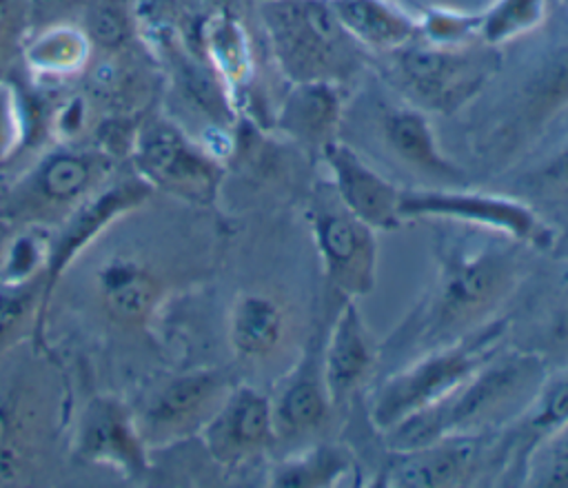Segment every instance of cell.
<instances>
[{"label":"cell","instance_id":"cell-27","mask_svg":"<svg viewBox=\"0 0 568 488\" xmlns=\"http://www.w3.org/2000/svg\"><path fill=\"white\" fill-rule=\"evenodd\" d=\"M546 342L548 348L541 350L548 359V355H557V353H568V288L566 293L559 297L557 306L550 313V322L546 328Z\"/></svg>","mask_w":568,"mask_h":488},{"label":"cell","instance_id":"cell-26","mask_svg":"<svg viewBox=\"0 0 568 488\" xmlns=\"http://www.w3.org/2000/svg\"><path fill=\"white\" fill-rule=\"evenodd\" d=\"M120 202H122V197H118V195H104V197H102L100 202H95L82 217H78L73 231H71V233L67 235V240H64V246H62L60 255L64 257L67 253H71L89 233H93V228H95L102 220H106V217L120 206Z\"/></svg>","mask_w":568,"mask_h":488},{"label":"cell","instance_id":"cell-7","mask_svg":"<svg viewBox=\"0 0 568 488\" xmlns=\"http://www.w3.org/2000/svg\"><path fill=\"white\" fill-rule=\"evenodd\" d=\"M306 217L328 284L344 299L368 295L377 282V231L346 211L331 184L313 193Z\"/></svg>","mask_w":568,"mask_h":488},{"label":"cell","instance_id":"cell-19","mask_svg":"<svg viewBox=\"0 0 568 488\" xmlns=\"http://www.w3.org/2000/svg\"><path fill=\"white\" fill-rule=\"evenodd\" d=\"M357 481V461L342 444L313 441L273 466L271 484L282 488H324Z\"/></svg>","mask_w":568,"mask_h":488},{"label":"cell","instance_id":"cell-5","mask_svg":"<svg viewBox=\"0 0 568 488\" xmlns=\"http://www.w3.org/2000/svg\"><path fill=\"white\" fill-rule=\"evenodd\" d=\"M390 55L393 78L410 104L437 113H455L468 104L499 67L495 47L484 42L417 44L413 40Z\"/></svg>","mask_w":568,"mask_h":488},{"label":"cell","instance_id":"cell-17","mask_svg":"<svg viewBox=\"0 0 568 488\" xmlns=\"http://www.w3.org/2000/svg\"><path fill=\"white\" fill-rule=\"evenodd\" d=\"M142 162L153 175L197 197H209L217 182L215 166L169 126H153L144 135Z\"/></svg>","mask_w":568,"mask_h":488},{"label":"cell","instance_id":"cell-6","mask_svg":"<svg viewBox=\"0 0 568 488\" xmlns=\"http://www.w3.org/2000/svg\"><path fill=\"white\" fill-rule=\"evenodd\" d=\"M399 211L406 220H439L473 226L508 237L530 251H550L557 244L555 226L528 202L466 186L402 189Z\"/></svg>","mask_w":568,"mask_h":488},{"label":"cell","instance_id":"cell-16","mask_svg":"<svg viewBox=\"0 0 568 488\" xmlns=\"http://www.w3.org/2000/svg\"><path fill=\"white\" fill-rule=\"evenodd\" d=\"M342 115L339 87L335 82H293L280 111V129L295 142L322 149L335 140Z\"/></svg>","mask_w":568,"mask_h":488},{"label":"cell","instance_id":"cell-31","mask_svg":"<svg viewBox=\"0 0 568 488\" xmlns=\"http://www.w3.org/2000/svg\"><path fill=\"white\" fill-rule=\"evenodd\" d=\"M566 2H568V0H566Z\"/></svg>","mask_w":568,"mask_h":488},{"label":"cell","instance_id":"cell-8","mask_svg":"<svg viewBox=\"0 0 568 488\" xmlns=\"http://www.w3.org/2000/svg\"><path fill=\"white\" fill-rule=\"evenodd\" d=\"M490 446L493 433L446 435L415 448L390 450L377 484L402 488L466 486L484 470Z\"/></svg>","mask_w":568,"mask_h":488},{"label":"cell","instance_id":"cell-2","mask_svg":"<svg viewBox=\"0 0 568 488\" xmlns=\"http://www.w3.org/2000/svg\"><path fill=\"white\" fill-rule=\"evenodd\" d=\"M548 382L537 348H501L490 362L433 406L382 433L390 450L415 448L446 435H490L515 424Z\"/></svg>","mask_w":568,"mask_h":488},{"label":"cell","instance_id":"cell-1","mask_svg":"<svg viewBox=\"0 0 568 488\" xmlns=\"http://www.w3.org/2000/svg\"><path fill=\"white\" fill-rule=\"evenodd\" d=\"M526 246L493 235L468 240L446 233L435 246L433 279L410 315L388 337V357L419 355L484 326L515 293Z\"/></svg>","mask_w":568,"mask_h":488},{"label":"cell","instance_id":"cell-10","mask_svg":"<svg viewBox=\"0 0 568 488\" xmlns=\"http://www.w3.org/2000/svg\"><path fill=\"white\" fill-rule=\"evenodd\" d=\"M271 413L275 444L293 446L295 450L313 444V439L328 426L335 408L324 384L322 350L317 346H306L302 357L284 377L271 399Z\"/></svg>","mask_w":568,"mask_h":488},{"label":"cell","instance_id":"cell-4","mask_svg":"<svg viewBox=\"0 0 568 488\" xmlns=\"http://www.w3.org/2000/svg\"><path fill=\"white\" fill-rule=\"evenodd\" d=\"M262 16L291 82L339 84L357 69L359 44L339 24L331 0H271Z\"/></svg>","mask_w":568,"mask_h":488},{"label":"cell","instance_id":"cell-11","mask_svg":"<svg viewBox=\"0 0 568 488\" xmlns=\"http://www.w3.org/2000/svg\"><path fill=\"white\" fill-rule=\"evenodd\" d=\"M379 348L355 304L344 299L322 348V375L333 408H342L373 377Z\"/></svg>","mask_w":568,"mask_h":488},{"label":"cell","instance_id":"cell-21","mask_svg":"<svg viewBox=\"0 0 568 488\" xmlns=\"http://www.w3.org/2000/svg\"><path fill=\"white\" fill-rule=\"evenodd\" d=\"M546 0H495L481 16H477V38L497 47L515 40L544 20Z\"/></svg>","mask_w":568,"mask_h":488},{"label":"cell","instance_id":"cell-28","mask_svg":"<svg viewBox=\"0 0 568 488\" xmlns=\"http://www.w3.org/2000/svg\"><path fill=\"white\" fill-rule=\"evenodd\" d=\"M93 33L104 44H115L124 35V20L122 16L111 7L104 4L93 13Z\"/></svg>","mask_w":568,"mask_h":488},{"label":"cell","instance_id":"cell-20","mask_svg":"<svg viewBox=\"0 0 568 488\" xmlns=\"http://www.w3.org/2000/svg\"><path fill=\"white\" fill-rule=\"evenodd\" d=\"M222 388L224 377L213 370H200L180 377L162 393L155 408V419L169 424L191 419L200 415L217 397H222Z\"/></svg>","mask_w":568,"mask_h":488},{"label":"cell","instance_id":"cell-30","mask_svg":"<svg viewBox=\"0 0 568 488\" xmlns=\"http://www.w3.org/2000/svg\"><path fill=\"white\" fill-rule=\"evenodd\" d=\"M2 437H4V419L0 415V446H2Z\"/></svg>","mask_w":568,"mask_h":488},{"label":"cell","instance_id":"cell-9","mask_svg":"<svg viewBox=\"0 0 568 488\" xmlns=\"http://www.w3.org/2000/svg\"><path fill=\"white\" fill-rule=\"evenodd\" d=\"M320 151L328 166L331 189L346 211L373 231H395L404 224L399 211V186L375 171L355 149L337 138L326 142Z\"/></svg>","mask_w":568,"mask_h":488},{"label":"cell","instance_id":"cell-15","mask_svg":"<svg viewBox=\"0 0 568 488\" xmlns=\"http://www.w3.org/2000/svg\"><path fill=\"white\" fill-rule=\"evenodd\" d=\"M291 313L266 293H244L235 299L229 317V342L237 357L266 362L288 342Z\"/></svg>","mask_w":568,"mask_h":488},{"label":"cell","instance_id":"cell-22","mask_svg":"<svg viewBox=\"0 0 568 488\" xmlns=\"http://www.w3.org/2000/svg\"><path fill=\"white\" fill-rule=\"evenodd\" d=\"M155 299V282L133 268H115L106 275V304L111 315L135 322L149 313Z\"/></svg>","mask_w":568,"mask_h":488},{"label":"cell","instance_id":"cell-14","mask_svg":"<svg viewBox=\"0 0 568 488\" xmlns=\"http://www.w3.org/2000/svg\"><path fill=\"white\" fill-rule=\"evenodd\" d=\"M211 453L237 464L275 446L271 397L251 386L233 388L220 404L206 430Z\"/></svg>","mask_w":568,"mask_h":488},{"label":"cell","instance_id":"cell-25","mask_svg":"<svg viewBox=\"0 0 568 488\" xmlns=\"http://www.w3.org/2000/svg\"><path fill=\"white\" fill-rule=\"evenodd\" d=\"M528 189L555 200H568V144L557 149L532 173H528Z\"/></svg>","mask_w":568,"mask_h":488},{"label":"cell","instance_id":"cell-23","mask_svg":"<svg viewBox=\"0 0 568 488\" xmlns=\"http://www.w3.org/2000/svg\"><path fill=\"white\" fill-rule=\"evenodd\" d=\"M541 455V468H530L524 484L528 486H568V435L566 428L548 437L532 453ZM530 457V459H532Z\"/></svg>","mask_w":568,"mask_h":488},{"label":"cell","instance_id":"cell-18","mask_svg":"<svg viewBox=\"0 0 568 488\" xmlns=\"http://www.w3.org/2000/svg\"><path fill=\"white\" fill-rule=\"evenodd\" d=\"M344 31L362 47L390 53L417 35V24L386 0H331Z\"/></svg>","mask_w":568,"mask_h":488},{"label":"cell","instance_id":"cell-29","mask_svg":"<svg viewBox=\"0 0 568 488\" xmlns=\"http://www.w3.org/2000/svg\"><path fill=\"white\" fill-rule=\"evenodd\" d=\"M82 0H33V4L38 9H44V11H58V9H71V7H78Z\"/></svg>","mask_w":568,"mask_h":488},{"label":"cell","instance_id":"cell-24","mask_svg":"<svg viewBox=\"0 0 568 488\" xmlns=\"http://www.w3.org/2000/svg\"><path fill=\"white\" fill-rule=\"evenodd\" d=\"M89 180V166L84 160L73 155L55 157L42 173V186L49 197L69 200L78 195Z\"/></svg>","mask_w":568,"mask_h":488},{"label":"cell","instance_id":"cell-12","mask_svg":"<svg viewBox=\"0 0 568 488\" xmlns=\"http://www.w3.org/2000/svg\"><path fill=\"white\" fill-rule=\"evenodd\" d=\"M379 135L388 153L415 175L437 186H466V171L444 153L424 109L415 104L386 106L379 115Z\"/></svg>","mask_w":568,"mask_h":488},{"label":"cell","instance_id":"cell-13","mask_svg":"<svg viewBox=\"0 0 568 488\" xmlns=\"http://www.w3.org/2000/svg\"><path fill=\"white\" fill-rule=\"evenodd\" d=\"M568 106V40L552 47L530 75L519 84L513 113L506 124L495 133L499 151L537 135L550 120Z\"/></svg>","mask_w":568,"mask_h":488},{"label":"cell","instance_id":"cell-3","mask_svg":"<svg viewBox=\"0 0 568 488\" xmlns=\"http://www.w3.org/2000/svg\"><path fill=\"white\" fill-rule=\"evenodd\" d=\"M508 322L493 317L473 333L435 346L404 362L388 373L373 393L368 419L386 433L406 417L433 406L450 395L501 348H506Z\"/></svg>","mask_w":568,"mask_h":488}]
</instances>
